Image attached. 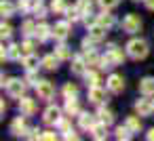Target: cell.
<instances>
[{
	"mask_svg": "<svg viewBox=\"0 0 154 141\" xmlns=\"http://www.w3.org/2000/svg\"><path fill=\"white\" fill-rule=\"evenodd\" d=\"M68 36H70V23H68V21H57V23L53 26V38L63 42Z\"/></svg>",
	"mask_w": 154,
	"mask_h": 141,
	"instance_id": "8992f818",
	"label": "cell"
},
{
	"mask_svg": "<svg viewBox=\"0 0 154 141\" xmlns=\"http://www.w3.org/2000/svg\"><path fill=\"white\" fill-rule=\"evenodd\" d=\"M0 13H2V17H11L15 13V7L9 2V0H2V4H0Z\"/></svg>",
	"mask_w": 154,
	"mask_h": 141,
	"instance_id": "f546056e",
	"label": "cell"
},
{
	"mask_svg": "<svg viewBox=\"0 0 154 141\" xmlns=\"http://www.w3.org/2000/svg\"><path fill=\"white\" fill-rule=\"evenodd\" d=\"M108 91H110V93H122V91H125V80H122V76L112 74V76L108 78Z\"/></svg>",
	"mask_w": 154,
	"mask_h": 141,
	"instance_id": "9c48e42d",
	"label": "cell"
},
{
	"mask_svg": "<svg viewBox=\"0 0 154 141\" xmlns=\"http://www.w3.org/2000/svg\"><path fill=\"white\" fill-rule=\"evenodd\" d=\"M21 53H23V49H21L19 44H11V46L7 49V55H9L11 61H19V59H21Z\"/></svg>",
	"mask_w": 154,
	"mask_h": 141,
	"instance_id": "cb8c5ba5",
	"label": "cell"
},
{
	"mask_svg": "<svg viewBox=\"0 0 154 141\" xmlns=\"http://www.w3.org/2000/svg\"><path fill=\"white\" fill-rule=\"evenodd\" d=\"M11 133L17 135V137H23L28 133V124H26V118H15L13 124H11Z\"/></svg>",
	"mask_w": 154,
	"mask_h": 141,
	"instance_id": "2e32d148",
	"label": "cell"
},
{
	"mask_svg": "<svg viewBox=\"0 0 154 141\" xmlns=\"http://www.w3.org/2000/svg\"><path fill=\"white\" fill-rule=\"evenodd\" d=\"M148 53H150V49H148V42L143 38H133V40L127 42V55L131 59H137V61L139 59H146Z\"/></svg>",
	"mask_w": 154,
	"mask_h": 141,
	"instance_id": "6da1fadb",
	"label": "cell"
},
{
	"mask_svg": "<svg viewBox=\"0 0 154 141\" xmlns=\"http://www.w3.org/2000/svg\"><path fill=\"white\" fill-rule=\"evenodd\" d=\"M131 133H133V130H131L127 124H125V126H118V128H116V139H120V141L125 139V141H127V139H131Z\"/></svg>",
	"mask_w": 154,
	"mask_h": 141,
	"instance_id": "4dcf8cb0",
	"label": "cell"
},
{
	"mask_svg": "<svg viewBox=\"0 0 154 141\" xmlns=\"http://www.w3.org/2000/svg\"><path fill=\"white\" fill-rule=\"evenodd\" d=\"M85 59H87L89 65H99V63H101V59L97 57L95 51H85Z\"/></svg>",
	"mask_w": 154,
	"mask_h": 141,
	"instance_id": "1f68e13d",
	"label": "cell"
},
{
	"mask_svg": "<svg viewBox=\"0 0 154 141\" xmlns=\"http://www.w3.org/2000/svg\"><path fill=\"white\" fill-rule=\"evenodd\" d=\"M106 32H108V28H103L101 23H91L89 26V38H93L95 42H99V40H103L106 38Z\"/></svg>",
	"mask_w": 154,
	"mask_h": 141,
	"instance_id": "ba28073f",
	"label": "cell"
},
{
	"mask_svg": "<svg viewBox=\"0 0 154 141\" xmlns=\"http://www.w3.org/2000/svg\"><path fill=\"white\" fill-rule=\"evenodd\" d=\"M152 103H154V99H152Z\"/></svg>",
	"mask_w": 154,
	"mask_h": 141,
	"instance_id": "681fc988",
	"label": "cell"
},
{
	"mask_svg": "<svg viewBox=\"0 0 154 141\" xmlns=\"http://www.w3.org/2000/svg\"><path fill=\"white\" fill-rule=\"evenodd\" d=\"M0 112H2V116H5V112H7V103H5V99H2V103H0Z\"/></svg>",
	"mask_w": 154,
	"mask_h": 141,
	"instance_id": "c3c4849f",
	"label": "cell"
},
{
	"mask_svg": "<svg viewBox=\"0 0 154 141\" xmlns=\"http://www.w3.org/2000/svg\"><path fill=\"white\" fill-rule=\"evenodd\" d=\"M66 15H68V19H70V21H78V19L82 17V13H80L76 7H74V9H68V11H66Z\"/></svg>",
	"mask_w": 154,
	"mask_h": 141,
	"instance_id": "e575fe53",
	"label": "cell"
},
{
	"mask_svg": "<svg viewBox=\"0 0 154 141\" xmlns=\"http://www.w3.org/2000/svg\"><path fill=\"white\" fill-rule=\"evenodd\" d=\"M51 11L55 15H61V13L68 11V2H66V0H53V2H51Z\"/></svg>",
	"mask_w": 154,
	"mask_h": 141,
	"instance_id": "d4e9b609",
	"label": "cell"
},
{
	"mask_svg": "<svg viewBox=\"0 0 154 141\" xmlns=\"http://www.w3.org/2000/svg\"><path fill=\"white\" fill-rule=\"evenodd\" d=\"M143 4H146L148 11H154V0H143Z\"/></svg>",
	"mask_w": 154,
	"mask_h": 141,
	"instance_id": "bcb514c9",
	"label": "cell"
},
{
	"mask_svg": "<svg viewBox=\"0 0 154 141\" xmlns=\"http://www.w3.org/2000/svg\"><path fill=\"white\" fill-rule=\"evenodd\" d=\"M34 86H36V93H38L40 99H47V101H49V99L55 95V86H53L49 80H38Z\"/></svg>",
	"mask_w": 154,
	"mask_h": 141,
	"instance_id": "5b68a950",
	"label": "cell"
},
{
	"mask_svg": "<svg viewBox=\"0 0 154 141\" xmlns=\"http://www.w3.org/2000/svg\"><path fill=\"white\" fill-rule=\"evenodd\" d=\"M21 49H23V53L28 55V53H32L34 51V40H26L23 44H21Z\"/></svg>",
	"mask_w": 154,
	"mask_h": 141,
	"instance_id": "60d3db41",
	"label": "cell"
},
{
	"mask_svg": "<svg viewBox=\"0 0 154 141\" xmlns=\"http://www.w3.org/2000/svg\"><path fill=\"white\" fill-rule=\"evenodd\" d=\"M127 126H129L133 133H139V130H141V120H139L137 116H129V118H127Z\"/></svg>",
	"mask_w": 154,
	"mask_h": 141,
	"instance_id": "83f0119b",
	"label": "cell"
},
{
	"mask_svg": "<svg viewBox=\"0 0 154 141\" xmlns=\"http://www.w3.org/2000/svg\"><path fill=\"white\" fill-rule=\"evenodd\" d=\"M91 133H93L95 139H106V137H108V124H106V122H99V124H95V126L91 128Z\"/></svg>",
	"mask_w": 154,
	"mask_h": 141,
	"instance_id": "7402d4cb",
	"label": "cell"
},
{
	"mask_svg": "<svg viewBox=\"0 0 154 141\" xmlns=\"http://www.w3.org/2000/svg\"><path fill=\"white\" fill-rule=\"evenodd\" d=\"M76 9H78L82 15H91L93 4H91V0H78V2H76Z\"/></svg>",
	"mask_w": 154,
	"mask_h": 141,
	"instance_id": "f1b7e54d",
	"label": "cell"
},
{
	"mask_svg": "<svg viewBox=\"0 0 154 141\" xmlns=\"http://www.w3.org/2000/svg\"><path fill=\"white\" fill-rule=\"evenodd\" d=\"M40 42H45V40H49L51 36H53V28H49L47 23H40V26H36V34H34Z\"/></svg>",
	"mask_w": 154,
	"mask_h": 141,
	"instance_id": "e0dca14e",
	"label": "cell"
},
{
	"mask_svg": "<svg viewBox=\"0 0 154 141\" xmlns=\"http://www.w3.org/2000/svg\"><path fill=\"white\" fill-rule=\"evenodd\" d=\"M85 80H87L89 86H99V82H101V80H99V74H97V72H91V70L85 74Z\"/></svg>",
	"mask_w": 154,
	"mask_h": 141,
	"instance_id": "4316f807",
	"label": "cell"
},
{
	"mask_svg": "<svg viewBox=\"0 0 154 141\" xmlns=\"http://www.w3.org/2000/svg\"><path fill=\"white\" fill-rule=\"evenodd\" d=\"M97 118H99V122L112 124V122H114V112H112V110H108V107H99V112H97Z\"/></svg>",
	"mask_w": 154,
	"mask_h": 141,
	"instance_id": "44dd1931",
	"label": "cell"
},
{
	"mask_svg": "<svg viewBox=\"0 0 154 141\" xmlns=\"http://www.w3.org/2000/svg\"><path fill=\"white\" fill-rule=\"evenodd\" d=\"M26 137H28V139H40V137H42V130H40V128H28Z\"/></svg>",
	"mask_w": 154,
	"mask_h": 141,
	"instance_id": "74e56055",
	"label": "cell"
},
{
	"mask_svg": "<svg viewBox=\"0 0 154 141\" xmlns=\"http://www.w3.org/2000/svg\"><path fill=\"white\" fill-rule=\"evenodd\" d=\"M76 93H78V86H76V84L68 82V84L63 86V95H66V99H68V97H76Z\"/></svg>",
	"mask_w": 154,
	"mask_h": 141,
	"instance_id": "d6a6232c",
	"label": "cell"
},
{
	"mask_svg": "<svg viewBox=\"0 0 154 141\" xmlns=\"http://www.w3.org/2000/svg\"><path fill=\"white\" fill-rule=\"evenodd\" d=\"M106 99H108V97H106V91H103L101 86H91V88H89V101H91V103L101 105Z\"/></svg>",
	"mask_w": 154,
	"mask_h": 141,
	"instance_id": "30bf717a",
	"label": "cell"
},
{
	"mask_svg": "<svg viewBox=\"0 0 154 141\" xmlns=\"http://www.w3.org/2000/svg\"><path fill=\"white\" fill-rule=\"evenodd\" d=\"M42 68L45 70H49V72H55L57 70V63H59V57L57 55H47V57H42Z\"/></svg>",
	"mask_w": 154,
	"mask_h": 141,
	"instance_id": "ac0fdd59",
	"label": "cell"
},
{
	"mask_svg": "<svg viewBox=\"0 0 154 141\" xmlns=\"http://www.w3.org/2000/svg\"><path fill=\"white\" fill-rule=\"evenodd\" d=\"M11 34H13V28L2 21V26H0V36H2V38H11Z\"/></svg>",
	"mask_w": 154,
	"mask_h": 141,
	"instance_id": "8d00e7d4",
	"label": "cell"
},
{
	"mask_svg": "<svg viewBox=\"0 0 154 141\" xmlns=\"http://www.w3.org/2000/svg\"><path fill=\"white\" fill-rule=\"evenodd\" d=\"M26 80H19V78H11L9 82H7V93L11 95V97H17V99H21L23 97V93H26Z\"/></svg>",
	"mask_w": 154,
	"mask_h": 141,
	"instance_id": "277c9868",
	"label": "cell"
},
{
	"mask_svg": "<svg viewBox=\"0 0 154 141\" xmlns=\"http://www.w3.org/2000/svg\"><path fill=\"white\" fill-rule=\"evenodd\" d=\"M85 65H87V59H82L80 55H74L72 57V74H76V76H82V74H87L85 72Z\"/></svg>",
	"mask_w": 154,
	"mask_h": 141,
	"instance_id": "9a60e30c",
	"label": "cell"
},
{
	"mask_svg": "<svg viewBox=\"0 0 154 141\" xmlns=\"http://www.w3.org/2000/svg\"><path fill=\"white\" fill-rule=\"evenodd\" d=\"M26 82H30V84H36V82H38V78H36V74H34V70H28V78H26Z\"/></svg>",
	"mask_w": 154,
	"mask_h": 141,
	"instance_id": "b9f144b4",
	"label": "cell"
},
{
	"mask_svg": "<svg viewBox=\"0 0 154 141\" xmlns=\"http://www.w3.org/2000/svg\"><path fill=\"white\" fill-rule=\"evenodd\" d=\"M59 118H61V112H59V107H57V105H49V107L45 110L42 120H45L47 124H57V122H59Z\"/></svg>",
	"mask_w": 154,
	"mask_h": 141,
	"instance_id": "8fae6325",
	"label": "cell"
},
{
	"mask_svg": "<svg viewBox=\"0 0 154 141\" xmlns=\"http://www.w3.org/2000/svg\"><path fill=\"white\" fill-rule=\"evenodd\" d=\"M97 2H99V7H101L103 11H110V9L118 7V2H120V0H97Z\"/></svg>",
	"mask_w": 154,
	"mask_h": 141,
	"instance_id": "836d02e7",
	"label": "cell"
},
{
	"mask_svg": "<svg viewBox=\"0 0 154 141\" xmlns=\"http://www.w3.org/2000/svg\"><path fill=\"white\" fill-rule=\"evenodd\" d=\"M55 55H57L61 61H63V59H72V51H70L66 44H59V46L55 49Z\"/></svg>",
	"mask_w": 154,
	"mask_h": 141,
	"instance_id": "484cf974",
	"label": "cell"
},
{
	"mask_svg": "<svg viewBox=\"0 0 154 141\" xmlns=\"http://www.w3.org/2000/svg\"><path fill=\"white\" fill-rule=\"evenodd\" d=\"M146 137H148V139H150V141H154V128H150V130H148V135H146Z\"/></svg>",
	"mask_w": 154,
	"mask_h": 141,
	"instance_id": "7dc6e473",
	"label": "cell"
},
{
	"mask_svg": "<svg viewBox=\"0 0 154 141\" xmlns=\"http://www.w3.org/2000/svg\"><path fill=\"white\" fill-rule=\"evenodd\" d=\"M55 126H59V130L66 133V130H70V120H68V118H59V122H57Z\"/></svg>",
	"mask_w": 154,
	"mask_h": 141,
	"instance_id": "ab89813d",
	"label": "cell"
},
{
	"mask_svg": "<svg viewBox=\"0 0 154 141\" xmlns=\"http://www.w3.org/2000/svg\"><path fill=\"white\" fill-rule=\"evenodd\" d=\"M97 23H101L103 28H108V30H110V28L116 23V19H114V15H110L108 11H103L101 15H97Z\"/></svg>",
	"mask_w": 154,
	"mask_h": 141,
	"instance_id": "ffe728a7",
	"label": "cell"
},
{
	"mask_svg": "<svg viewBox=\"0 0 154 141\" xmlns=\"http://www.w3.org/2000/svg\"><path fill=\"white\" fill-rule=\"evenodd\" d=\"M63 139H78V135L70 128V130H66V135H63Z\"/></svg>",
	"mask_w": 154,
	"mask_h": 141,
	"instance_id": "f6af8a7d",
	"label": "cell"
},
{
	"mask_svg": "<svg viewBox=\"0 0 154 141\" xmlns=\"http://www.w3.org/2000/svg\"><path fill=\"white\" fill-rule=\"evenodd\" d=\"M120 28H122L127 34H135V32H139V30H141V19H139V15H135V13L125 15Z\"/></svg>",
	"mask_w": 154,
	"mask_h": 141,
	"instance_id": "3957f363",
	"label": "cell"
},
{
	"mask_svg": "<svg viewBox=\"0 0 154 141\" xmlns=\"http://www.w3.org/2000/svg\"><path fill=\"white\" fill-rule=\"evenodd\" d=\"M21 30H23V34H26V36H32V34H36V26H34L32 21H26V23L21 26Z\"/></svg>",
	"mask_w": 154,
	"mask_h": 141,
	"instance_id": "d590c367",
	"label": "cell"
},
{
	"mask_svg": "<svg viewBox=\"0 0 154 141\" xmlns=\"http://www.w3.org/2000/svg\"><path fill=\"white\" fill-rule=\"evenodd\" d=\"M66 114H68V116L80 114V105H78L76 97H68V101H66Z\"/></svg>",
	"mask_w": 154,
	"mask_h": 141,
	"instance_id": "d6986e66",
	"label": "cell"
},
{
	"mask_svg": "<svg viewBox=\"0 0 154 141\" xmlns=\"http://www.w3.org/2000/svg\"><path fill=\"white\" fill-rule=\"evenodd\" d=\"M139 91H141V95L152 97V95H154V78H152V76L141 78V80H139Z\"/></svg>",
	"mask_w": 154,
	"mask_h": 141,
	"instance_id": "5bb4252c",
	"label": "cell"
},
{
	"mask_svg": "<svg viewBox=\"0 0 154 141\" xmlns=\"http://www.w3.org/2000/svg\"><path fill=\"white\" fill-rule=\"evenodd\" d=\"M34 15H36V17H40V19H42V17H47V9L40 4V0H38V4L34 7Z\"/></svg>",
	"mask_w": 154,
	"mask_h": 141,
	"instance_id": "f35d334b",
	"label": "cell"
},
{
	"mask_svg": "<svg viewBox=\"0 0 154 141\" xmlns=\"http://www.w3.org/2000/svg\"><path fill=\"white\" fill-rule=\"evenodd\" d=\"M21 63H23L26 70H36V68H38V57H36L34 53H28V55L21 59Z\"/></svg>",
	"mask_w": 154,
	"mask_h": 141,
	"instance_id": "603a6c76",
	"label": "cell"
},
{
	"mask_svg": "<svg viewBox=\"0 0 154 141\" xmlns=\"http://www.w3.org/2000/svg\"><path fill=\"white\" fill-rule=\"evenodd\" d=\"M40 139H47V141H53V139H57V135H55V133H53V130H45V133H42V137H40Z\"/></svg>",
	"mask_w": 154,
	"mask_h": 141,
	"instance_id": "7bdbcfd3",
	"label": "cell"
},
{
	"mask_svg": "<svg viewBox=\"0 0 154 141\" xmlns=\"http://www.w3.org/2000/svg\"><path fill=\"white\" fill-rule=\"evenodd\" d=\"M78 122H80V128H82V130H91V128L97 124V122H95V116L89 114V112H80Z\"/></svg>",
	"mask_w": 154,
	"mask_h": 141,
	"instance_id": "4fadbf2b",
	"label": "cell"
},
{
	"mask_svg": "<svg viewBox=\"0 0 154 141\" xmlns=\"http://www.w3.org/2000/svg\"><path fill=\"white\" fill-rule=\"evenodd\" d=\"M19 9L21 11H30V0H19Z\"/></svg>",
	"mask_w": 154,
	"mask_h": 141,
	"instance_id": "ee69618b",
	"label": "cell"
},
{
	"mask_svg": "<svg viewBox=\"0 0 154 141\" xmlns=\"http://www.w3.org/2000/svg\"><path fill=\"white\" fill-rule=\"evenodd\" d=\"M135 112H137V116H150L154 112V103L150 99H137L135 101Z\"/></svg>",
	"mask_w": 154,
	"mask_h": 141,
	"instance_id": "52a82bcc",
	"label": "cell"
},
{
	"mask_svg": "<svg viewBox=\"0 0 154 141\" xmlns=\"http://www.w3.org/2000/svg\"><path fill=\"white\" fill-rule=\"evenodd\" d=\"M19 112H21V116H32V114L36 112V103H34V99H30V97H21V99H19Z\"/></svg>",
	"mask_w": 154,
	"mask_h": 141,
	"instance_id": "7c38bea8",
	"label": "cell"
},
{
	"mask_svg": "<svg viewBox=\"0 0 154 141\" xmlns=\"http://www.w3.org/2000/svg\"><path fill=\"white\" fill-rule=\"evenodd\" d=\"M125 61V55H122V51L116 46V44H110V49H108V53L101 57V70H110V68H114V65H120Z\"/></svg>",
	"mask_w": 154,
	"mask_h": 141,
	"instance_id": "7a4b0ae2",
	"label": "cell"
}]
</instances>
